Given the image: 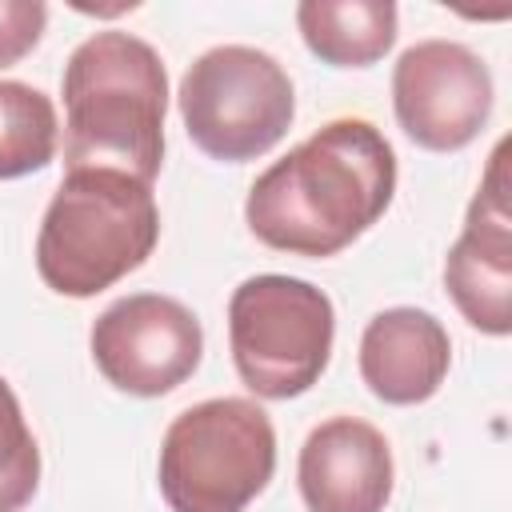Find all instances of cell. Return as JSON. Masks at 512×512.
<instances>
[{
  "mask_svg": "<svg viewBox=\"0 0 512 512\" xmlns=\"http://www.w3.org/2000/svg\"><path fill=\"white\" fill-rule=\"evenodd\" d=\"M396 152L372 120L336 116L268 164L244 200L260 244L324 260L360 240L392 204Z\"/></svg>",
  "mask_w": 512,
  "mask_h": 512,
  "instance_id": "cell-1",
  "label": "cell"
},
{
  "mask_svg": "<svg viewBox=\"0 0 512 512\" xmlns=\"http://www.w3.org/2000/svg\"><path fill=\"white\" fill-rule=\"evenodd\" d=\"M60 88L68 168H120L144 184L160 176L168 72L148 40L92 32L72 48Z\"/></svg>",
  "mask_w": 512,
  "mask_h": 512,
  "instance_id": "cell-2",
  "label": "cell"
},
{
  "mask_svg": "<svg viewBox=\"0 0 512 512\" xmlns=\"http://www.w3.org/2000/svg\"><path fill=\"white\" fill-rule=\"evenodd\" d=\"M156 240L152 184L120 168H68L36 232V272L56 296L88 300L136 272Z\"/></svg>",
  "mask_w": 512,
  "mask_h": 512,
  "instance_id": "cell-3",
  "label": "cell"
},
{
  "mask_svg": "<svg viewBox=\"0 0 512 512\" xmlns=\"http://www.w3.org/2000/svg\"><path fill=\"white\" fill-rule=\"evenodd\" d=\"M276 472V428L256 400L184 408L160 440V496L172 512H244Z\"/></svg>",
  "mask_w": 512,
  "mask_h": 512,
  "instance_id": "cell-4",
  "label": "cell"
},
{
  "mask_svg": "<svg viewBox=\"0 0 512 512\" xmlns=\"http://www.w3.org/2000/svg\"><path fill=\"white\" fill-rule=\"evenodd\" d=\"M336 340L332 300L280 272H260L236 284L228 300V348L236 376L260 400L304 396L328 368Z\"/></svg>",
  "mask_w": 512,
  "mask_h": 512,
  "instance_id": "cell-5",
  "label": "cell"
},
{
  "mask_svg": "<svg viewBox=\"0 0 512 512\" xmlns=\"http://www.w3.org/2000/svg\"><path fill=\"white\" fill-rule=\"evenodd\" d=\"M180 120L188 140L224 164L272 152L296 116V92L284 64L252 44H216L180 76Z\"/></svg>",
  "mask_w": 512,
  "mask_h": 512,
  "instance_id": "cell-6",
  "label": "cell"
},
{
  "mask_svg": "<svg viewBox=\"0 0 512 512\" xmlns=\"http://www.w3.org/2000/svg\"><path fill=\"white\" fill-rule=\"evenodd\" d=\"M88 348L112 388L152 400L180 388L200 368L204 328L176 296L128 292L96 316Z\"/></svg>",
  "mask_w": 512,
  "mask_h": 512,
  "instance_id": "cell-7",
  "label": "cell"
},
{
  "mask_svg": "<svg viewBox=\"0 0 512 512\" xmlns=\"http://www.w3.org/2000/svg\"><path fill=\"white\" fill-rule=\"evenodd\" d=\"M492 72L456 40H420L392 68V112L404 136L428 152L468 148L492 116Z\"/></svg>",
  "mask_w": 512,
  "mask_h": 512,
  "instance_id": "cell-8",
  "label": "cell"
},
{
  "mask_svg": "<svg viewBox=\"0 0 512 512\" xmlns=\"http://www.w3.org/2000/svg\"><path fill=\"white\" fill-rule=\"evenodd\" d=\"M508 140L488 156V172L468 204L464 232L444 256V288L460 316L484 336L512 332V208H508Z\"/></svg>",
  "mask_w": 512,
  "mask_h": 512,
  "instance_id": "cell-9",
  "label": "cell"
},
{
  "mask_svg": "<svg viewBox=\"0 0 512 512\" xmlns=\"http://www.w3.org/2000/svg\"><path fill=\"white\" fill-rule=\"evenodd\" d=\"M296 484L308 512H384L396 484L392 448L368 420L332 416L308 432Z\"/></svg>",
  "mask_w": 512,
  "mask_h": 512,
  "instance_id": "cell-10",
  "label": "cell"
},
{
  "mask_svg": "<svg viewBox=\"0 0 512 512\" xmlns=\"http://www.w3.org/2000/svg\"><path fill=\"white\" fill-rule=\"evenodd\" d=\"M452 364L448 328L424 308H384L360 336V380L384 404L412 408L440 392Z\"/></svg>",
  "mask_w": 512,
  "mask_h": 512,
  "instance_id": "cell-11",
  "label": "cell"
},
{
  "mask_svg": "<svg viewBox=\"0 0 512 512\" xmlns=\"http://www.w3.org/2000/svg\"><path fill=\"white\" fill-rule=\"evenodd\" d=\"M392 0H300L296 28L308 52L332 68H368L396 44Z\"/></svg>",
  "mask_w": 512,
  "mask_h": 512,
  "instance_id": "cell-12",
  "label": "cell"
},
{
  "mask_svg": "<svg viewBox=\"0 0 512 512\" xmlns=\"http://www.w3.org/2000/svg\"><path fill=\"white\" fill-rule=\"evenodd\" d=\"M56 144V104L24 80H0V180H20L48 168Z\"/></svg>",
  "mask_w": 512,
  "mask_h": 512,
  "instance_id": "cell-13",
  "label": "cell"
},
{
  "mask_svg": "<svg viewBox=\"0 0 512 512\" xmlns=\"http://www.w3.org/2000/svg\"><path fill=\"white\" fill-rule=\"evenodd\" d=\"M40 488V448L12 384L0 376V512H20Z\"/></svg>",
  "mask_w": 512,
  "mask_h": 512,
  "instance_id": "cell-14",
  "label": "cell"
},
{
  "mask_svg": "<svg viewBox=\"0 0 512 512\" xmlns=\"http://www.w3.org/2000/svg\"><path fill=\"white\" fill-rule=\"evenodd\" d=\"M48 4L44 0H0V68L20 64L44 36Z\"/></svg>",
  "mask_w": 512,
  "mask_h": 512,
  "instance_id": "cell-15",
  "label": "cell"
}]
</instances>
